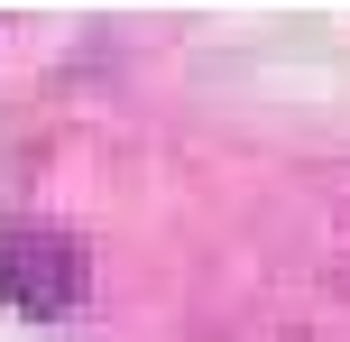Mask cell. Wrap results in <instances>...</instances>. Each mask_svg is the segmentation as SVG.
Segmentation results:
<instances>
[{
	"instance_id": "obj_1",
	"label": "cell",
	"mask_w": 350,
	"mask_h": 342,
	"mask_svg": "<svg viewBox=\"0 0 350 342\" xmlns=\"http://www.w3.org/2000/svg\"><path fill=\"white\" fill-rule=\"evenodd\" d=\"M83 278H92V259H83L74 232H55V222H0V296L10 306L74 315L83 306Z\"/></svg>"
}]
</instances>
